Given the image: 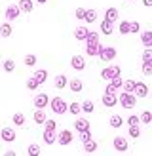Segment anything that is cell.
I'll return each mask as SVG.
<instances>
[{"label":"cell","instance_id":"obj_10","mask_svg":"<svg viewBox=\"0 0 152 156\" xmlns=\"http://www.w3.org/2000/svg\"><path fill=\"white\" fill-rule=\"evenodd\" d=\"M0 137H2V141H6V143H13L15 141V131L12 128H2Z\"/></svg>","mask_w":152,"mask_h":156},{"label":"cell","instance_id":"obj_20","mask_svg":"<svg viewBox=\"0 0 152 156\" xmlns=\"http://www.w3.org/2000/svg\"><path fill=\"white\" fill-rule=\"evenodd\" d=\"M141 42L144 48H152V30H144L141 34Z\"/></svg>","mask_w":152,"mask_h":156},{"label":"cell","instance_id":"obj_2","mask_svg":"<svg viewBox=\"0 0 152 156\" xmlns=\"http://www.w3.org/2000/svg\"><path fill=\"white\" fill-rule=\"evenodd\" d=\"M118 103H122L124 108H133L137 105V95L135 93H127V91H122L118 95Z\"/></svg>","mask_w":152,"mask_h":156},{"label":"cell","instance_id":"obj_43","mask_svg":"<svg viewBox=\"0 0 152 156\" xmlns=\"http://www.w3.org/2000/svg\"><path fill=\"white\" fill-rule=\"evenodd\" d=\"M129 135H131L133 139H137L141 135V129H139V126H129Z\"/></svg>","mask_w":152,"mask_h":156},{"label":"cell","instance_id":"obj_19","mask_svg":"<svg viewBox=\"0 0 152 156\" xmlns=\"http://www.w3.org/2000/svg\"><path fill=\"white\" fill-rule=\"evenodd\" d=\"M68 86V90L71 91H74V93H78V91H82L84 90V84H82V80H78V78H74V80H71L67 84Z\"/></svg>","mask_w":152,"mask_h":156},{"label":"cell","instance_id":"obj_22","mask_svg":"<svg viewBox=\"0 0 152 156\" xmlns=\"http://www.w3.org/2000/svg\"><path fill=\"white\" fill-rule=\"evenodd\" d=\"M109 124H110V128H122V124H124V118H122L120 114H112L110 116V120H109Z\"/></svg>","mask_w":152,"mask_h":156},{"label":"cell","instance_id":"obj_21","mask_svg":"<svg viewBox=\"0 0 152 156\" xmlns=\"http://www.w3.org/2000/svg\"><path fill=\"white\" fill-rule=\"evenodd\" d=\"M112 21H109V19H103L101 21V33L103 34H106V36H110L112 34Z\"/></svg>","mask_w":152,"mask_h":156},{"label":"cell","instance_id":"obj_33","mask_svg":"<svg viewBox=\"0 0 152 156\" xmlns=\"http://www.w3.org/2000/svg\"><path fill=\"white\" fill-rule=\"evenodd\" d=\"M93 108H95L93 101H89V99H88V101H84V103H82V111H84V112H88V114H89V112H93Z\"/></svg>","mask_w":152,"mask_h":156},{"label":"cell","instance_id":"obj_47","mask_svg":"<svg viewBox=\"0 0 152 156\" xmlns=\"http://www.w3.org/2000/svg\"><path fill=\"white\" fill-rule=\"evenodd\" d=\"M44 126H46V129H55V128H57V124H55V120H50V118H46Z\"/></svg>","mask_w":152,"mask_h":156},{"label":"cell","instance_id":"obj_45","mask_svg":"<svg viewBox=\"0 0 152 156\" xmlns=\"http://www.w3.org/2000/svg\"><path fill=\"white\" fill-rule=\"evenodd\" d=\"M80 139H82V143H88L89 139H91V131L86 129V131H80Z\"/></svg>","mask_w":152,"mask_h":156},{"label":"cell","instance_id":"obj_15","mask_svg":"<svg viewBox=\"0 0 152 156\" xmlns=\"http://www.w3.org/2000/svg\"><path fill=\"white\" fill-rule=\"evenodd\" d=\"M74 129L76 131H86V129H89V120H86V118H76L74 120Z\"/></svg>","mask_w":152,"mask_h":156},{"label":"cell","instance_id":"obj_44","mask_svg":"<svg viewBox=\"0 0 152 156\" xmlns=\"http://www.w3.org/2000/svg\"><path fill=\"white\" fill-rule=\"evenodd\" d=\"M38 86H40V84L36 82V78H34V76H33V78H29V80H27V88H29V90H36Z\"/></svg>","mask_w":152,"mask_h":156},{"label":"cell","instance_id":"obj_26","mask_svg":"<svg viewBox=\"0 0 152 156\" xmlns=\"http://www.w3.org/2000/svg\"><path fill=\"white\" fill-rule=\"evenodd\" d=\"M135 80H124L122 82V90L124 91H127V93H133V90H135Z\"/></svg>","mask_w":152,"mask_h":156},{"label":"cell","instance_id":"obj_14","mask_svg":"<svg viewBox=\"0 0 152 156\" xmlns=\"http://www.w3.org/2000/svg\"><path fill=\"white\" fill-rule=\"evenodd\" d=\"M122 82H124V80H122V76H114L112 80H110V84L106 86L105 91H114V93H116V90H122Z\"/></svg>","mask_w":152,"mask_h":156},{"label":"cell","instance_id":"obj_36","mask_svg":"<svg viewBox=\"0 0 152 156\" xmlns=\"http://www.w3.org/2000/svg\"><path fill=\"white\" fill-rule=\"evenodd\" d=\"M139 120H141L143 124H150V122H152V112H150V111H144V112H141Z\"/></svg>","mask_w":152,"mask_h":156},{"label":"cell","instance_id":"obj_28","mask_svg":"<svg viewBox=\"0 0 152 156\" xmlns=\"http://www.w3.org/2000/svg\"><path fill=\"white\" fill-rule=\"evenodd\" d=\"M84 151H86L88 154H93V152H97V143L89 139L88 143H84Z\"/></svg>","mask_w":152,"mask_h":156},{"label":"cell","instance_id":"obj_18","mask_svg":"<svg viewBox=\"0 0 152 156\" xmlns=\"http://www.w3.org/2000/svg\"><path fill=\"white\" fill-rule=\"evenodd\" d=\"M88 33H89V29H86V27H76V30H74V38H76V40L86 42Z\"/></svg>","mask_w":152,"mask_h":156},{"label":"cell","instance_id":"obj_32","mask_svg":"<svg viewBox=\"0 0 152 156\" xmlns=\"http://www.w3.org/2000/svg\"><path fill=\"white\" fill-rule=\"evenodd\" d=\"M36 55H33V53H27V55H25V59H23V63H25L27 67H34L36 65Z\"/></svg>","mask_w":152,"mask_h":156},{"label":"cell","instance_id":"obj_49","mask_svg":"<svg viewBox=\"0 0 152 156\" xmlns=\"http://www.w3.org/2000/svg\"><path fill=\"white\" fill-rule=\"evenodd\" d=\"M143 4L147 6V8H150V6H152V0H143Z\"/></svg>","mask_w":152,"mask_h":156},{"label":"cell","instance_id":"obj_16","mask_svg":"<svg viewBox=\"0 0 152 156\" xmlns=\"http://www.w3.org/2000/svg\"><path fill=\"white\" fill-rule=\"evenodd\" d=\"M19 10L23 12V13H30L33 12V8H34V2L33 0H19Z\"/></svg>","mask_w":152,"mask_h":156},{"label":"cell","instance_id":"obj_11","mask_svg":"<svg viewBox=\"0 0 152 156\" xmlns=\"http://www.w3.org/2000/svg\"><path fill=\"white\" fill-rule=\"evenodd\" d=\"M71 67L74 69V71H84V69H86V61H84L82 55H74L71 59Z\"/></svg>","mask_w":152,"mask_h":156},{"label":"cell","instance_id":"obj_17","mask_svg":"<svg viewBox=\"0 0 152 156\" xmlns=\"http://www.w3.org/2000/svg\"><path fill=\"white\" fill-rule=\"evenodd\" d=\"M99 48H101V44L99 42H91V44H86V53L91 57H95L99 55Z\"/></svg>","mask_w":152,"mask_h":156},{"label":"cell","instance_id":"obj_1","mask_svg":"<svg viewBox=\"0 0 152 156\" xmlns=\"http://www.w3.org/2000/svg\"><path fill=\"white\" fill-rule=\"evenodd\" d=\"M50 107H51V111L55 112V114H65L68 111V105H67V101L63 97H53V99H50Z\"/></svg>","mask_w":152,"mask_h":156},{"label":"cell","instance_id":"obj_35","mask_svg":"<svg viewBox=\"0 0 152 156\" xmlns=\"http://www.w3.org/2000/svg\"><path fill=\"white\" fill-rule=\"evenodd\" d=\"M27 152H29V156H38V154H40V145H36V143H33V145H29V149H27Z\"/></svg>","mask_w":152,"mask_h":156},{"label":"cell","instance_id":"obj_8","mask_svg":"<svg viewBox=\"0 0 152 156\" xmlns=\"http://www.w3.org/2000/svg\"><path fill=\"white\" fill-rule=\"evenodd\" d=\"M4 15H6V19H8V21H13V19H17L19 15H21V10H19V6H13V4H12V6H8V8H6V13H4Z\"/></svg>","mask_w":152,"mask_h":156},{"label":"cell","instance_id":"obj_7","mask_svg":"<svg viewBox=\"0 0 152 156\" xmlns=\"http://www.w3.org/2000/svg\"><path fill=\"white\" fill-rule=\"evenodd\" d=\"M36 108H46V105H50V95L48 93H38L34 97V103H33Z\"/></svg>","mask_w":152,"mask_h":156},{"label":"cell","instance_id":"obj_42","mask_svg":"<svg viewBox=\"0 0 152 156\" xmlns=\"http://www.w3.org/2000/svg\"><path fill=\"white\" fill-rule=\"evenodd\" d=\"M143 61L152 63V48H144V51H143Z\"/></svg>","mask_w":152,"mask_h":156},{"label":"cell","instance_id":"obj_50","mask_svg":"<svg viewBox=\"0 0 152 156\" xmlns=\"http://www.w3.org/2000/svg\"><path fill=\"white\" fill-rule=\"evenodd\" d=\"M36 2H38V4H46V0H36Z\"/></svg>","mask_w":152,"mask_h":156},{"label":"cell","instance_id":"obj_27","mask_svg":"<svg viewBox=\"0 0 152 156\" xmlns=\"http://www.w3.org/2000/svg\"><path fill=\"white\" fill-rule=\"evenodd\" d=\"M67 84H68V80H67L65 74H59V76L55 78V88H57V90H63Z\"/></svg>","mask_w":152,"mask_h":156},{"label":"cell","instance_id":"obj_25","mask_svg":"<svg viewBox=\"0 0 152 156\" xmlns=\"http://www.w3.org/2000/svg\"><path fill=\"white\" fill-rule=\"evenodd\" d=\"M34 78H36L38 84H44L46 78H48V71H46V69H38V71L34 73Z\"/></svg>","mask_w":152,"mask_h":156},{"label":"cell","instance_id":"obj_5","mask_svg":"<svg viewBox=\"0 0 152 156\" xmlns=\"http://www.w3.org/2000/svg\"><path fill=\"white\" fill-rule=\"evenodd\" d=\"M57 143H59L61 147L71 145V143H72V131H71V129H63V131L57 135Z\"/></svg>","mask_w":152,"mask_h":156},{"label":"cell","instance_id":"obj_48","mask_svg":"<svg viewBox=\"0 0 152 156\" xmlns=\"http://www.w3.org/2000/svg\"><path fill=\"white\" fill-rule=\"evenodd\" d=\"M76 19H84L86 17V8H76Z\"/></svg>","mask_w":152,"mask_h":156},{"label":"cell","instance_id":"obj_40","mask_svg":"<svg viewBox=\"0 0 152 156\" xmlns=\"http://www.w3.org/2000/svg\"><path fill=\"white\" fill-rule=\"evenodd\" d=\"M91 42H99V34L97 33H88V36H86V44H91Z\"/></svg>","mask_w":152,"mask_h":156},{"label":"cell","instance_id":"obj_23","mask_svg":"<svg viewBox=\"0 0 152 156\" xmlns=\"http://www.w3.org/2000/svg\"><path fill=\"white\" fill-rule=\"evenodd\" d=\"M12 33H13V29H12L10 23H2V25H0V36H2V38L12 36Z\"/></svg>","mask_w":152,"mask_h":156},{"label":"cell","instance_id":"obj_31","mask_svg":"<svg viewBox=\"0 0 152 156\" xmlns=\"http://www.w3.org/2000/svg\"><path fill=\"white\" fill-rule=\"evenodd\" d=\"M34 122L36 124H44L46 122V114H44L42 108H36V111H34Z\"/></svg>","mask_w":152,"mask_h":156},{"label":"cell","instance_id":"obj_30","mask_svg":"<svg viewBox=\"0 0 152 156\" xmlns=\"http://www.w3.org/2000/svg\"><path fill=\"white\" fill-rule=\"evenodd\" d=\"M12 120H13L15 126H25V114H23V112H15Z\"/></svg>","mask_w":152,"mask_h":156},{"label":"cell","instance_id":"obj_38","mask_svg":"<svg viewBox=\"0 0 152 156\" xmlns=\"http://www.w3.org/2000/svg\"><path fill=\"white\" fill-rule=\"evenodd\" d=\"M13 69H15L13 59H6V61H4V71H6V73H13Z\"/></svg>","mask_w":152,"mask_h":156},{"label":"cell","instance_id":"obj_39","mask_svg":"<svg viewBox=\"0 0 152 156\" xmlns=\"http://www.w3.org/2000/svg\"><path fill=\"white\" fill-rule=\"evenodd\" d=\"M139 30H141V25H139V21H129V33L137 34Z\"/></svg>","mask_w":152,"mask_h":156},{"label":"cell","instance_id":"obj_12","mask_svg":"<svg viewBox=\"0 0 152 156\" xmlns=\"http://www.w3.org/2000/svg\"><path fill=\"white\" fill-rule=\"evenodd\" d=\"M133 93H135L137 97H147V95H148V86L144 84V82H137Z\"/></svg>","mask_w":152,"mask_h":156},{"label":"cell","instance_id":"obj_24","mask_svg":"<svg viewBox=\"0 0 152 156\" xmlns=\"http://www.w3.org/2000/svg\"><path fill=\"white\" fill-rule=\"evenodd\" d=\"M118 15H120V13H118L116 8H109V10L105 12V19H109V21H112V23H114V21L118 19Z\"/></svg>","mask_w":152,"mask_h":156},{"label":"cell","instance_id":"obj_3","mask_svg":"<svg viewBox=\"0 0 152 156\" xmlns=\"http://www.w3.org/2000/svg\"><path fill=\"white\" fill-rule=\"evenodd\" d=\"M120 73H122V69L118 65H110V67H106L101 71V78L103 80H112L114 76H120Z\"/></svg>","mask_w":152,"mask_h":156},{"label":"cell","instance_id":"obj_29","mask_svg":"<svg viewBox=\"0 0 152 156\" xmlns=\"http://www.w3.org/2000/svg\"><path fill=\"white\" fill-rule=\"evenodd\" d=\"M86 23H95L97 21V12L95 10H86V17H84Z\"/></svg>","mask_w":152,"mask_h":156},{"label":"cell","instance_id":"obj_37","mask_svg":"<svg viewBox=\"0 0 152 156\" xmlns=\"http://www.w3.org/2000/svg\"><path fill=\"white\" fill-rule=\"evenodd\" d=\"M143 74H144V76H152V63H148V61H143Z\"/></svg>","mask_w":152,"mask_h":156},{"label":"cell","instance_id":"obj_4","mask_svg":"<svg viewBox=\"0 0 152 156\" xmlns=\"http://www.w3.org/2000/svg\"><path fill=\"white\" fill-rule=\"evenodd\" d=\"M114 57H116V50L114 48H105V46L99 48V59L101 61H112Z\"/></svg>","mask_w":152,"mask_h":156},{"label":"cell","instance_id":"obj_46","mask_svg":"<svg viewBox=\"0 0 152 156\" xmlns=\"http://www.w3.org/2000/svg\"><path fill=\"white\" fill-rule=\"evenodd\" d=\"M139 116H135V114H131V116H129V118H127V126H139Z\"/></svg>","mask_w":152,"mask_h":156},{"label":"cell","instance_id":"obj_41","mask_svg":"<svg viewBox=\"0 0 152 156\" xmlns=\"http://www.w3.org/2000/svg\"><path fill=\"white\" fill-rule=\"evenodd\" d=\"M118 30H120V34H127L129 33V21H122Z\"/></svg>","mask_w":152,"mask_h":156},{"label":"cell","instance_id":"obj_6","mask_svg":"<svg viewBox=\"0 0 152 156\" xmlns=\"http://www.w3.org/2000/svg\"><path fill=\"white\" fill-rule=\"evenodd\" d=\"M118 103V95L114 91H105L103 93V105L105 107H116Z\"/></svg>","mask_w":152,"mask_h":156},{"label":"cell","instance_id":"obj_13","mask_svg":"<svg viewBox=\"0 0 152 156\" xmlns=\"http://www.w3.org/2000/svg\"><path fill=\"white\" fill-rule=\"evenodd\" d=\"M42 137H44L46 145H53V143H57V133H55V129H44Z\"/></svg>","mask_w":152,"mask_h":156},{"label":"cell","instance_id":"obj_9","mask_svg":"<svg viewBox=\"0 0 152 156\" xmlns=\"http://www.w3.org/2000/svg\"><path fill=\"white\" fill-rule=\"evenodd\" d=\"M112 147H114V151H118V152H127V141L124 137H114V141H112Z\"/></svg>","mask_w":152,"mask_h":156},{"label":"cell","instance_id":"obj_34","mask_svg":"<svg viewBox=\"0 0 152 156\" xmlns=\"http://www.w3.org/2000/svg\"><path fill=\"white\" fill-rule=\"evenodd\" d=\"M68 112H71V114H78V112H82V103H71V105H68Z\"/></svg>","mask_w":152,"mask_h":156}]
</instances>
